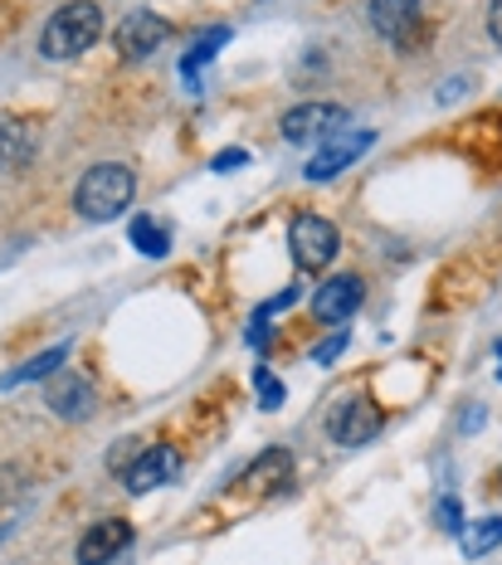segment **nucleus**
<instances>
[{
    "label": "nucleus",
    "mask_w": 502,
    "mask_h": 565,
    "mask_svg": "<svg viewBox=\"0 0 502 565\" xmlns=\"http://www.w3.org/2000/svg\"><path fill=\"white\" fill-rule=\"evenodd\" d=\"M488 34L493 44H502V0H488Z\"/></svg>",
    "instance_id": "obj_23"
},
{
    "label": "nucleus",
    "mask_w": 502,
    "mask_h": 565,
    "mask_svg": "<svg viewBox=\"0 0 502 565\" xmlns=\"http://www.w3.org/2000/svg\"><path fill=\"white\" fill-rule=\"evenodd\" d=\"M177 478H181V454L171 449V444H151V449L137 454L122 473L132 498H142V492H151V488H167V482H177Z\"/></svg>",
    "instance_id": "obj_9"
},
{
    "label": "nucleus",
    "mask_w": 502,
    "mask_h": 565,
    "mask_svg": "<svg viewBox=\"0 0 502 565\" xmlns=\"http://www.w3.org/2000/svg\"><path fill=\"white\" fill-rule=\"evenodd\" d=\"M254 391H259V405L264 409H278L284 405V381H278L268 366H254Z\"/></svg>",
    "instance_id": "obj_19"
},
{
    "label": "nucleus",
    "mask_w": 502,
    "mask_h": 565,
    "mask_svg": "<svg viewBox=\"0 0 502 565\" xmlns=\"http://www.w3.org/2000/svg\"><path fill=\"white\" fill-rule=\"evenodd\" d=\"M103 34V10L93 0H68L50 15V25L40 34V54L44 58H78L84 50H93Z\"/></svg>",
    "instance_id": "obj_2"
},
{
    "label": "nucleus",
    "mask_w": 502,
    "mask_h": 565,
    "mask_svg": "<svg viewBox=\"0 0 502 565\" xmlns=\"http://www.w3.org/2000/svg\"><path fill=\"white\" fill-rule=\"evenodd\" d=\"M6 536H10V526H0V541H6Z\"/></svg>",
    "instance_id": "obj_25"
},
{
    "label": "nucleus",
    "mask_w": 502,
    "mask_h": 565,
    "mask_svg": "<svg viewBox=\"0 0 502 565\" xmlns=\"http://www.w3.org/2000/svg\"><path fill=\"white\" fill-rule=\"evenodd\" d=\"M361 298H366V282H361L356 274H337L312 292V317L327 322V327H342L346 317L361 308Z\"/></svg>",
    "instance_id": "obj_10"
},
{
    "label": "nucleus",
    "mask_w": 502,
    "mask_h": 565,
    "mask_svg": "<svg viewBox=\"0 0 502 565\" xmlns=\"http://www.w3.org/2000/svg\"><path fill=\"white\" fill-rule=\"evenodd\" d=\"M342 351H346V332H337V337H327L322 347H312V361H318V366H332Z\"/></svg>",
    "instance_id": "obj_21"
},
{
    "label": "nucleus",
    "mask_w": 502,
    "mask_h": 565,
    "mask_svg": "<svg viewBox=\"0 0 502 565\" xmlns=\"http://www.w3.org/2000/svg\"><path fill=\"white\" fill-rule=\"evenodd\" d=\"M284 141L293 147H308V141H332L337 132H346V108L337 103H298V108L284 113Z\"/></svg>",
    "instance_id": "obj_6"
},
{
    "label": "nucleus",
    "mask_w": 502,
    "mask_h": 565,
    "mask_svg": "<svg viewBox=\"0 0 502 565\" xmlns=\"http://www.w3.org/2000/svg\"><path fill=\"white\" fill-rule=\"evenodd\" d=\"M288 244H293V258L308 274H318V268H327L337 258V249H342V234H337L332 220L322 215H298L293 230H288Z\"/></svg>",
    "instance_id": "obj_7"
},
{
    "label": "nucleus",
    "mask_w": 502,
    "mask_h": 565,
    "mask_svg": "<svg viewBox=\"0 0 502 565\" xmlns=\"http://www.w3.org/2000/svg\"><path fill=\"white\" fill-rule=\"evenodd\" d=\"M459 546H463V561L488 556L493 546H502V516H488V522L463 526V532H459Z\"/></svg>",
    "instance_id": "obj_17"
},
{
    "label": "nucleus",
    "mask_w": 502,
    "mask_h": 565,
    "mask_svg": "<svg viewBox=\"0 0 502 565\" xmlns=\"http://www.w3.org/2000/svg\"><path fill=\"white\" fill-rule=\"evenodd\" d=\"M167 40H171V20H161L157 10H132V15H122L118 30H113V44H118V54L127 64L157 54Z\"/></svg>",
    "instance_id": "obj_8"
},
{
    "label": "nucleus",
    "mask_w": 502,
    "mask_h": 565,
    "mask_svg": "<svg viewBox=\"0 0 502 565\" xmlns=\"http://www.w3.org/2000/svg\"><path fill=\"white\" fill-rule=\"evenodd\" d=\"M132 191H137V175L132 167H122V161H98V167L84 171V181H78L74 191V210L93 225H103V220H118L127 205H132Z\"/></svg>",
    "instance_id": "obj_1"
},
{
    "label": "nucleus",
    "mask_w": 502,
    "mask_h": 565,
    "mask_svg": "<svg viewBox=\"0 0 502 565\" xmlns=\"http://www.w3.org/2000/svg\"><path fill=\"white\" fill-rule=\"evenodd\" d=\"M366 20L381 40H391L400 54H415L419 40H429V25L419 15V0H371Z\"/></svg>",
    "instance_id": "obj_3"
},
{
    "label": "nucleus",
    "mask_w": 502,
    "mask_h": 565,
    "mask_svg": "<svg viewBox=\"0 0 502 565\" xmlns=\"http://www.w3.org/2000/svg\"><path fill=\"white\" fill-rule=\"evenodd\" d=\"M469 88H473L469 78H449V84L439 88V103H453V98H459V93H469Z\"/></svg>",
    "instance_id": "obj_24"
},
{
    "label": "nucleus",
    "mask_w": 502,
    "mask_h": 565,
    "mask_svg": "<svg viewBox=\"0 0 502 565\" xmlns=\"http://www.w3.org/2000/svg\"><path fill=\"white\" fill-rule=\"evenodd\" d=\"M244 161H249V151H220V157H215V171H239L244 167Z\"/></svg>",
    "instance_id": "obj_22"
},
{
    "label": "nucleus",
    "mask_w": 502,
    "mask_h": 565,
    "mask_svg": "<svg viewBox=\"0 0 502 565\" xmlns=\"http://www.w3.org/2000/svg\"><path fill=\"white\" fill-rule=\"evenodd\" d=\"M34 151H40V127H34V122H20V117L0 122V167H6V171L30 167Z\"/></svg>",
    "instance_id": "obj_13"
},
{
    "label": "nucleus",
    "mask_w": 502,
    "mask_h": 565,
    "mask_svg": "<svg viewBox=\"0 0 502 565\" xmlns=\"http://www.w3.org/2000/svg\"><path fill=\"white\" fill-rule=\"evenodd\" d=\"M127 239H132L137 254H147V258H167V249H171V230L161 225V220H151V215L132 220V234H127Z\"/></svg>",
    "instance_id": "obj_18"
},
{
    "label": "nucleus",
    "mask_w": 502,
    "mask_h": 565,
    "mask_svg": "<svg viewBox=\"0 0 502 565\" xmlns=\"http://www.w3.org/2000/svg\"><path fill=\"white\" fill-rule=\"evenodd\" d=\"M288 478H293V454L288 449H268L249 463V473H244V488L249 492H284Z\"/></svg>",
    "instance_id": "obj_14"
},
{
    "label": "nucleus",
    "mask_w": 502,
    "mask_h": 565,
    "mask_svg": "<svg viewBox=\"0 0 502 565\" xmlns=\"http://www.w3.org/2000/svg\"><path fill=\"white\" fill-rule=\"evenodd\" d=\"M376 147V132L371 127H352V132H337L332 141H322L318 151H312V161L302 167L308 181H332V175H342L346 167H356L366 151Z\"/></svg>",
    "instance_id": "obj_5"
},
{
    "label": "nucleus",
    "mask_w": 502,
    "mask_h": 565,
    "mask_svg": "<svg viewBox=\"0 0 502 565\" xmlns=\"http://www.w3.org/2000/svg\"><path fill=\"white\" fill-rule=\"evenodd\" d=\"M64 356H68V341H60V347H50V351H40V356H34V361H25V366L6 371V375H0V385H6V391H15V385L44 381V375L64 371Z\"/></svg>",
    "instance_id": "obj_16"
},
{
    "label": "nucleus",
    "mask_w": 502,
    "mask_h": 565,
    "mask_svg": "<svg viewBox=\"0 0 502 565\" xmlns=\"http://www.w3.org/2000/svg\"><path fill=\"white\" fill-rule=\"evenodd\" d=\"M498 356H502V347H498Z\"/></svg>",
    "instance_id": "obj_27"
},
{
    "label": "nucleus",
    "mask_w": 502,
    "mask_h": 565,
    "mask_svg": "<svg viewBox=\"0 0 502 565\" xmlns=\"http://www.w3.org/2000/svg\"><path fill=\"white\" fill-rule=\"evenodd\" d=\"M439 526L444 532H463V508H459V498H439Z\"/></svg>",
    "instance_id": "obj_20"
},
{
    "label": "nucleus",
    "mask_w": 502,
    "mask_h": 565,
    "mask_svg": "<svg viewBox=\"0 0 502 565\" xmlns=\"http://www.w3.org/2000/svg\"><path fill=\"white\" fill-rule=\"evenodd\" d=\"M132 536L137 532L127 516H108V522L88 526L84 541H78V565H113L127 546H132Z\"/></svg>",
    "instance_id": "obj_11"
},
{
    "label": "nucleus",
    "mask_w": 502,
    "mask_h": 565,
    "mask_svg": "<svg viewBox=\"0 0 502 565\" xmlns=\"http://www.w3.org/2000/svg\"><path fill=\"white\" fill-rule=\"evenodd\" d=\"M225 44H229V25H215V30H205L201 34V40H195L191 44V54H185L181 58V78H185V84H201V74H205V64H210V58H215L220 50H225Z\"/></svg>",
    "instance_id": "obj_15"
},
{
    "label": "nucleus",
    "mask_w": 502,
    "mask_h": 565,
    "mask_svg": "<svg viewBox=\"0 0 502 565\" xmlns=\"http://www.w3.org/2000/svg\"><path fill=\"white\" fill-rule=\"evenodd\" d=\"M385 415L376 409V399L366 395H342L332 405V415H327V434H332L342 449H361V444H371L381 434Z\"/></svg>",
    "instance_id": "obj_4"
},
{
    "label": "nucleus",
    "mask_w": 502,
    "mask_h": 565,
    "mask_svg": "<svg viewBox=\"0 0 502 565\" xmlns=\"http://www.w3.org/2000/svg\"><path fill=\"white\" fill-rule=\"evenodd\" d=\"M44 399H50V409L60 419H88L93 405H98L88 375H78V371H54V381H50V391H44Z\"/></svg>",
    "instance_id": "obj_12"
},
{
    "label": "nucleus",
    "mask_w": 502,
    "mask_h": 565,
    "mask_svg": "<svg viewBox=\"0 0 502 565\" xmlns=\"http://www.w3.org/2000/svg\"><path fill=\"white\" fill-rule=\"evenodd\" d=\"M498 488H502V473H498Z\"/></svg>",
    "instance_id": "obj_26"
}]
</instances>
